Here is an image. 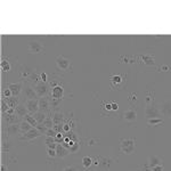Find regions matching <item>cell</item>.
<instances>
[{"label":"cell","instance_id":"cell-1","mask_svg":"<svg viewBox=\"0 0 171 171\" xmlns=\"http://www.w3.org/2000/svg\"><path fill=\"white\" fill-rule=\"evenodd\" d=\"M120 147L123 154L130 155L135 152L136 148V140L133 138H125V139H121L120 141Z\"/></svg>","mask_w":171,"mask_h":171},{"label":"cell","instance_id":"cell-2","mask_svg":"<svg viewBox=\"0 0 171 171\" xmlns=\"http://www.w3.org/2000/svg\"><path fill=\"white\" fill-rule=\"evenodd\" d=\"M34 87V90H35V92H36V96H38V98H42V97H48V93L50 92V85H49V83H47V82H39V83H36V84H34L33 85Z\"/></svg>","mask_w":171,"mask_h":171},{"label":"cell","instance_id":"cell-3","mask_svg":"<svg viewBox=\"0 0 171 171\" xmlns=\"http://www.w3.org/2000/svg\"><path fill=\"white\" fill-rule=\"evenodd\" d=\"M56 66L60 71H71L72 70V63L68 58H66L63 55L57 56L56 58Z\"/></svg>","mask_w":171,"mask_h":171},{"label":"cell","instance_id":"cell-4","mask_svg":"<svg viewBox=\"0 0 171 171\" xmlns=\"http://www.w3.org/2000/svg\"><path fill=\"white\" fill-rule=\"evenodd\" d=\"M23 93H24L25 99H38V96H36V92L34 90V87L31 85L30 83H24Z\"/></svg>","mask_w":171,"mask_h":171},{"label":"cell","instance_id":"cell-5","mask_svg":"<svg viewBox=\"0 0 171 171\" xmlns=\"http://www.w3.org/2000/svg\"><path fill=\"white\" fill-rule=\"evenodd\" d=\"M50 97L54 100H62L64 97V87L62 84H58L50 90Z\"/></svg>","mask_w":171,"mask_h":171},{"label":"cell","instance_id":"cell-6","mask_svg":"<svg viewBox=\"0 0 171 171\" xmlns=\"http://www.w3.org/2000/svg\"><path fill=\"white\" fill-rule=\"evenodd\" d=\"M24 105L26 106L30 114H35L39 112V99H25Z\"/></svg>","mask_w":171,"mask_h":171},{"label":"cell","instance_id":"cell-7","mask_svg":"<svg viewBox=\"0 0 171 171\" xmlns=\"http://www.w3.org/2000/svg\"><path fill=\"white\" fill-rule=\"evenodd\" d=\"M109 81H111L112 87H113V88H116L117 90H120V89L124 85V83H125L124 76H123V75H120V74H117V75H112V76L109 78Z\"/></svg>","mask_w":171,"mask_h":171},{"label":"cell","instance_id":"cell-8","mask_svg":"<svg viewBox=\"0 0 171 171\" xmlns=\"http://www.w3.org/2000/svg\"><path fill=\"white\" fill-rule=\"evenodd\" d=\"M41 135H42V133H41L36 128H33L32 130H30V131L23 133L19 138H21V140H33V139L39 138Z\"/></svg>","mask_w":171,"mask_h":171},{"label":"cell","instance_id":"cell-9","mask_svg":"<svg viewBox=\"0 0 171 171\" xmlns=\"http://www.w3.org/2000/svg\"><path fill=\"white\" fill-rule=\"evenodd\" d=\"M28 50L32 54H40V52H42L44 50V47H43V44L40 41L32 40V41L28 42Z\"/></svg>","mask_w":171,"mask_h":171},{"label":"cell","instance_id":"cell-10","mask_svg":"<svg viewBox=\"0 0 171 171\" xmlns=\"http://www.w3.org/2000/svg\"><path fill=\"white\" fill-rule=\"evenodd\" d=\"M23 87H24V83L22 82H17V83H8L7 84V88L10 89L11 93H13V97H18L21 95V92L23 91Z\"/></svg>","mask_w":171,"mask_h":171},{"label":"cell","instance_id":"cell-11","mask_svg":"<svg viewBox=\"0 0 171 171\" xmlns=\"http://www.w3.org/2000/svg\"><path fill=\"white\" fill-rule=\"evenodd\" d=\"M51 107V100L48 97L39 98V111H42L44 113H50Z\"/></svg>","mask_w":171,"mask_h":171},{"label":"cell","instance_id":"cell-12","mask_svg":"<svg viewBox=\"0 0 171 171\" xmlns=\"http://www.w3.org/2000/svg\"><path fill=\"white\" fill-rule=\"evenodd\" d=\"M145 114H146V116H147V119H154V117H160V116H161L160 111H158L157 107H155L153 104H149V105L146 107Z\"/></svg>","mask_w":171,"mask_h":171},{"label":"cell","instance_id":"cell-13","mask_svg":"<svg viewBox=\"0 0 171 171\" xmlns=\"http://www.w3.org/2000/svg\"><path fill=\"white\" fill-rule=\"evenodd\" d=\"M2 119H3V122H5L8 127L11 125V124H16V123H19V122H21V117L17 116L16 113H15V114H8V113H5Z\"/></svg>","mask_w":171,"mask_h":171},{"label":"cell","instance_id":"cell-14","mask_svg":"<svg viewBox=\"0 0 171 171\" xmlns=\"http://www.w3.org/2000/svg\"><path fill=\"white\" fill-rule=\"evenodd\" d=\"M122 117H123V120L127 121V122H136V121H137V111H136V109H132V108L127 109V111L123 112Z\"/></svg>","mask_w":171,"mask_h":171},{"label":"cell","instance_id":"cell-15","mask_svg":"<svg viewBox=\"0 0 171 171\" xmlns=\"http://www.w3.org/2000/svg\"><path fill=\"white\" fill-rule=\"evenodd\" d=\"M138 59L145 64V65H148V66H155L156 63H155V57L154 56H150V55H140L138 56Z\"/></svg>","mask_w":171,"mask_h":171},{"label":"cell","instance_id":"cell-16","mask_svg":"<svg viewBox=\"0 0 171 171\" xmlns=\"http://www.w3.org/2000/svg\"><path fill=\"white\" fill-rule=\"evenodd\" d=\"M15 113L19 117H25L27 114H30L28 111H27V108H26V106L24 104H22V103L17 104V106L15 107Z\"/></svg>","mask_w":171,"mask_h":171},{"label":"cell","instance_id":"cell-17","mask_svg":"<svg viewBox=\"0 0 171 171\" xmlns=\"http://www.w3.org/2000/svg\"><path fill=\"white\" fill-rule=\"evenodd\" d=\"M52 116V121H54V125L55 124H64V114L60 111H54L51 113Z\"/></svg>","mask_w":171,"mask_h":171},{"label":"cell","instance_id":"cell-18","mask_svg":"<svg viewBox=\"0 0 171 171\" xmlns=\"http://www.w3.org/2000/svg\"><path fill=\"white\" fill-rule=\"evenodd\" d=\"M56 154H57V157H58V158H64V157H66V156L70 154V150H68L66 147H64L62 144H57Z\"/></svg>","mask_w":171,"mask_h":171},{"label":"cell","instance_id":"cell-19","mask_svg":"<svg viewBox=\"0 0 171 171\" xmlns=\"http://www.w3.org/2000/svg\"><path fill=\"white\" fill-rule=\"evenodd\" d=\"M32 73H33V71H32L30 67H27V66H23V67H21V70H19V78H21L22 80L27 81Z\"/></svg>","mask_w":171,"mask_h":171},{"label":"cell","instance_id":"cell-20","mask_svg":"<svg viewBox=\"0 0 171 171\" xmlns=\"http://www.w3.org/2000/svg\"><path fill=\"white\" fill-rule=\"evenodd\" d=\"M7 131L9 135L11 136H15V135H21L22 131H21V127H19V123H16V124H11L7 128Z\"/></svg>","mask_w":171,"mask_h":171},{"label":"cell","instance_id":"cell-21","mask_svg":"<svg viewBox=\"0 0 171 171\" xmlns=\"http://www.w3.org/2000/svg\"><path fill=\"white\" fill-rule=\"evenodd\" d=\"M47 115H48V113H44V112H42V111H39V112H36L35 114H33V116H34V119L36 120L38 124H42L43 121L46 120Z\"/></svg>","mask_w":171,"mask_h":171},{"label":"cell","instance_id":"cell-22","mask_svg":"<svg viewBox=\"0 0 171 171\" xmlns=\"http://www.w3.org/2000/svg\"><path fill=\"white\" fill-rule=\"evenodd\" d=\"M19 127H21V131H22V135L33 129V127H32V125H31V124H30V123H28L27 121H25V120H23V121H21V122H19Z\"/></svg>","mask_w":171,"mask_h":171},{"label":"cell","instance_id":"cell-23","mask_svg":"<svg viewBox=\"0 0 171 171\" xmlns=\"http://www.w3.org/2000/svg\"><path fill=\"white\" fill-rule=\"evenodd\" d=\"M46 128H48V129H52L54 128V121H52V116H51V112L50 113H48V115H47V117H46V120L43 121V123H42Z\"/></svg>","mask_w":171,"mask_h":171},{"label":"cell","instance_id":"cell-24","mask_svg":"<svg viewBox=\"0 0 171 171\" xmlns=\"http://www.w3.org/2000/svg\"><path fill=\"white\" fill-rule=\"evenodd\" d=\"M162 161L157 157V156H150L149 158H148V166L149 168H153V166H156V165H160V164H162L161 163Z\"/></svg>","mask_w":171,"mask_h":171},{"label":"cell","instance_id":"cell-25","mask_svg":"<svg viewBox=\"0 0 171 171\" xmlns=\"http://www.w3.org/2000/svg\"><path fill=\"white\" fill-rule=\"evenodd\" d=\"M30 83H33V85L34 84H36V83H39V82H41V76H40V74H38V73H35V72H33L32 74H31V76L28 78V80H27Z\"/></svg>","mask_w":171,"mask_h":171},{"label":"cell","instance_id":"cell-26","mask_svg":"<svg viewBox=\"0 0 171 171\" xmlns=\"http://www.w3.org/2000/svg\"><path fill=\"white\" fill-rule=\"evenodd\" d=\"M92 163H93L92 157H90V156H83V157H82V165H83V168H84L85 170L89 169V166H91Z\"/></svg>","mask_w":171,"mask_h":171},{"label":"cell","instance_id":"cell-27","mask_svg":"<svg viewBox=\"0 0 171 171\" xmlns=\"http://www.w3.org/2000/svg\"><path fill=\"white\" fill-rule=\"evenodd\" d=\"M24 120L25 121H27L33 128H36V125H38V122H36V120L34 119V116H33V114H27L25 117H24Z\"/></svg>","mask_w":171,"mask_h":171},{"label":"cell","instance_id":"cell-28","mask_svg":"<svg viewBox=\"0 0 171 171\" xmlns=\"http://www.w3.org/2000/svg\"><path fill=\"white\" fill-rule=\"evenodd\" d=\"M80 148H81V145H80V142L79 141H75L70 148H68V150H70V153L71 154H74V153H78L79 150H80Z\"/></svg>","mask_w":171,"mask_h":171},{"label":"cell","instance_id":"cell-29","mask_svg":"<svg viewBox=\"0 0 171 171\" xmlns=\"http://www.w3.org/2000/svg\"><path fill=\"white\" fill-rule=\"evenodd\" d=\"M147 123L149 125H157V124H161L163 123V120L160 119V117H154V119H148L147 120Z\"/></svg>","mask_w":171,"mask_h":171},{"label":"cell","instance_id":"cell-30","mask_svg":"<svg viewBox=\"0 0 171 171\" xmlns=\"http://www.w3.org/2000/svg\"><path fill=\"white\" fill-rule=\"evenodd\" d=\"M1 68H2L3 72L10 71V64H9L8 59H2V62H1Z\"/></svg>","mask_w":171,"mask_h":171},{"label":"cell","instance_id":"cell-31","mask_svg":"<svg viewBox=\"0 0 171 171\" xmlns=\"http://www.w3.org/2000/svg\"><path fill=\"white\" fill-rule=\"evenodd\" d=\"M9 108H10V107H9V105L7 104V101H6L5 99H2V103H1V112H2V114L7 113Z\"/></svg>","mask_w":171,"mask_h":171},{"label":"cell","instance_id":"cell-32","mask_svg":"<svg viewBox=\"0 0 171 171\" xmlns=\"http://www.w3.org/2000/svg\"><path fill=\"white\" fill-rule=\"evenodd\" d=\"M36 129H38L42 135H46V132L48 131V128H46L43 124H38V125H36Z\"/></svg>","mask_w":171,"mask_h":171},{"label":"cell","instance_id":"cell-33","mask_svg":"<svg viewBox=\"0 0 171 171\" xmlns=\"http://www.w3.org/2000/svg\"><path fill=\"white\" fill-rule=\"evenodd\" d=\"M55 142H56V140H55L54 137H46V139H44L46 146H48V145H50V144H55ZM56 144H57V142H56Z\"/></svg>","mask_w":171,"mask_h":171},{"label":"cell","instance_id":"cell-34","mask_svg":"<svg viewBox=\"0 0 171 171\" xmlns=\"http://www.w3.org/2000/svg\"><path fill=\"white\" fill-rule=\"evenodd\" d=\"M47 154L49 157H57V154H56V149H51V148H47Z\"/></svg>","mask_w":171,"mask_h":171},{"label":"cell","instance_id":"cell-35","mask_svg":"<svg viewBox=\"0 0 171 171\" xmlns=\"http://www.w3.org/2000/svg\"><path fill=\"white\" fill-rule=\"evenodd\" d=\"M3 97H5V99H7V98H10V97H13V93H11L10 89H8V88L3 89Z\"/></svg>","mask_w":171,"mask_h":171},{"label":"cell","instance_id":"cell-36","mask_svg":"<svg viewBox=\"0 0 171 171\" xmlns=\"http://www.w3.org/2000/svg\"><path fill=\"white\" fill-rule=\"evenodd\" d=\"M56 135H57V132H56L54 129H48V131L46 132L44 136H46V137H54V138H55Z\"/></svg>","mask_w":171,"mask_h":171},{"label":"cell","instance_id":"cell-37","mask_svg":"<svg viewBox=\"0 0 171 171\" xmlns=\"http://www.w3.org/2000/svg\"><path fill=\"white\" fill-rule=\"evenodd\" d=\"M163 170H164L163 164H160V165H156V166L150 168V171H163Z\"/></svg>","mask_w":171,"mask_h":171},{"label":"cell","instance_id":"cell-38","mask_svg":"<svg viewBox=\"0 0 171 171\" xmlns=\"http://www.w3.org/2000/svg\"><path fill=\"white\" fill-rule=\"evenodd\" d=\"M160 70L163 71V72H169V71H171V66H169V65H162L160 67Z\"/></svg>","mask_w":171,"mask_h":171},{"label":"cell","instance_id":"cell-39","mask_svg":"<svg viewBox=\"0 0 171 171\" xmlns=\"http://www.w3.org/2000/svg\"><path fill=\"white\" fill-rule=\"evenodd\" d=\"M40 76H41V81H42V82H47V81H48V75H47V73L42 72V73L40 74Z\"/></svg>","mask_w":171,"mask_h":171},{"label":"cell","instance_id":"cell-40","mask_svg":"<svg viewBox=\"0 0 171 171\" xmlns=\"http://www.w3.org/2000/svg\"><path fill=\"white\" fill-rule=\"evenodd\" d=\"M63 171H78V169H76L75 166H71V165H68V166H65V168L63 169Z\"/></svg>","mask_w":171,"mask_h":171},{"label":"cell","instance_id":"cell-41","mask_svg":"<svg viewBox=\"0 0 171 171\" xmlns=\"http://www.w3.org/2000/svg\"><path fill=\"white\" fill-rule=\"evenodd\" d=\"M111 106H112V111H117L119 109V104L117 103H112Z\"/></svg>","mask_w":171,"mask_h":171},{"label":"cell","instance_id":"cell-42","mask_svg":"<svg viewBox=\"0 0 171 171\" xmlns=\"http://www.w3.org/2000/svg\"><path fill=\"white\" fill-rule=\"evenodd\" d=\"M104 107H105L107 111H112V106H111V104H104Z\"/></svg>","mask_w":171,"mask_h":171},{"label":"cell","instance_id":"cell-43","mask_svg":"<svg viewBox=\"0 0 171 171\" xmlns=\"http://www.w3.org/2000/svg\"><path fill=\"white\" fill-rule=\"evenodd\" d=\"M88 145H95V140H93V139L88 140Z\"/></svg>","mask_w":171,"mask_h":171}]
</instances>
